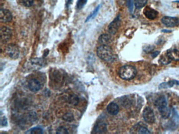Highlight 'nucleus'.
Segmentation results:
<instances>
[{
	"label": "nucleus",
	"mask_w": 179,
	"mask_h": 134,
	"mask_svg": "<svg viewBox=\"0 0 179 134\" xmlns=\"http://www.w3.org/2000/svg\"><path fill=\"white\" fill-rule=\"evenodd\" d=\"M97 56L100 59L107 62H112L114 60V54L111 48L108 45H102L97 49Z\"/></svg>",
	"instance_id": "1"
},
{
	"label": "nucleus",
	"mask_w": 179,
	"mask_h": 134,
	"mask_svg": "<svg viewBox=\"0 0 179 134\" xmlns=\"http://www.w3.org/2000/svg\"><path fill=\"white\" fill-rule=\"evenodd\" d=\"M118 74L122 79L130 80L136 77L137 70L135 67L132 65H124L120 68Z\"/></svg>",
	"instance_id": "2"
},
{
	"label": "nucleus",
	"mask_w": 179,
	"mask_h": 134,
	"mask_svg": "<svg viewBox=\"0 0 179 134\" xmlns=\"http://www.w3.org/2000/svg\"><path fill=\"white\" fill-rule=\"evenodd\" d=\"M44 61L43 59L40 58H35L31 59L28 62H27L25 68H27L28 71H32L38 70L44 65Z\"/></svg>",
	"instance_id": "3"
},
{
	"label": "nucleus",
	"mask_w": 179,
	"mask_h": 134,
	"mask_svg": "<svg viewBox=\"0 0 179 134\" xmlns=\"http://www.w3.org/2000/svg\"><path fill=\"white\" fill-rule=\"evenodd\" d=\"M4 51L5 54L11 59H17L20 55V49L18 46L13 44L8 45L5 47Z\"/></svg>",
	"instance_id": "4"
},
{
	"label": "nucleus",
	"mask_w": 179,
	"mask_h": 134,
	"mask_svg": "<svg viewBox=\"0 0 179 134\" xmlns=\"http://www.w3.org/2000/svg\"><path fill=\"white\" fill-rule=\"evenodd\" d=\"M143 118L147 123L153 124L155 122L156 118L153 110L150 108L147 107L145 108L143 111Z\"/></svg>",
	"instance_id": "5"
},
{
	"label": "nucleus",
	"mask_w": 179,
	"mask_h": 134,
	"mask_svg": "<svg viewBox=\"0 0 179 134\" xmlns=\"http://www.w3.org/2000/svg\"><path fill=\"white\" fill-rule=\"evenodd\" d=\"M120 25V18L119 15L116 17L115 20L110 23L108 27V31L110 34L115 35L117 33Z\"/></svg>",
	"instance_id": "6"
},
{
	"label": "nucleus",
	"mask_w": 179,
	"mask_h": 134,
	"mask_svg": "<svg viewBox=\"0 0 179 134\" xmlns=\"http://www.w3.org/2000/svg\"><path fill=\"white\" fill-rule=\"evenodd\" d=\"M162 23L169 27H172L179 24V20L174 17H164L161 19Z\"/></svg>",
	"instance_id": "7"
},
{
	"label": "nucleus",
	"mask_w": 179,
	"mask_h": 134,
	"mask_svg": "<svg viewBox=\"0 0 179 134\" xmlns=\"http://www.w3.org/2000/svg\"><path fill=\"white\" fill-rule=\"evenodd\" d=\"M1 41L3 43H7L12 37V31L10 28L3 26L1 28Z\"/></svg>",
	"instance_id": "8"
},
{
	"label": "nucleus",
	"mask_w": 179,
	"mask_h": 134,
	"mask_svg": "<svg viewBox=\"0 0 179 134\" xmlns=\"http://www.w3.org/2000/svg\"><path fill=\"white\" fill-rule=\"evenodd\" d=\"M12 15L10 11L1 8L0 11V20L2 23H7L11 21Z\"/></svg>",
	"instance_id": "9"
},
{
	"label": "nucleus",
	"mask_w": 179,
	"mask_h": 134,
	"mask_svg": "<svg viewBox=\"0 0 179 134\" xmlns=\"http://www.w3.org/2000/svg\"><path fill=\"white\" fill-rule=\"evenodd\" d=\"M143 13L145 17L149 20H155L157 17L158 15V12L149 7H147L143 11Z\"/></svg>",
	"instance_id": "10"
},
{
	"label": "nucleus",
	"mask_w": 179,
	"mask_h": 134,
	"mask_svg": "<svg viewBox=\"0 0 179 134\" xmlns=\"http://www.w3.org/2000/svg\"><path fill=\"white\" fill-rule=\"evenodd\" d=\"M28 88L33 92L38 91L41 89V83L36 79H32L29 81L28 84Z\"/></svg>",
	"instance_id": "11"
},
{
	"label": "nucleus",
	"mask_w": 179,
	"mask_h": 134,
	"mask_svg": "<svg viewBox=\"0 0 179 134\" xmlns=\"http://www.w3.org/2000/svg\"><path fill=\"white\" fill-rule=\"evenodd\" d=\"M107 125L104 122H99L96 125L94 128V132L97 134H102L107 131Z\"/></svg>",
	"instance_id": "12"
},
{
	"label": "nucleus",
	"mask_w": 179,
	"mask_h": 134,
	"mask_svg": "<svg viewBox=\"0 0 179 134\" xmlns=\"http://www.w3.org/2000/svg\"><path fill=\"white\" fill-rule=\"evenodd\" d=\"M107 111L108 113L112 115H117L119 111V106L117 104L115 103H111L108 105Z\"/></svg>",
	"instance_id": "13"
},
{
	"label": "nucleus",
	"mask_w": 179,
	"mask_h": 134,
	"mask_svg": "<svg viewBox=\"0 0 179 134\" xmlns=\"http://www.w3.org/2000/svg\"><path fill=\"white\" fill-rule=\"evenodd\" d=\"M167 53L172 60L179 61V50L177 49L168 50Z\"/></svg>",
	"instance_id": "14"
},
{
	"label": "nucleus",
	"mask_w": 179,
	"mask_h": 134,
	"mask_svg": "<svg viewBox=\"0 0 179 134\" xmlns=\"http://www.w3.org/2000/svg\"><path fill=\"white\" fill-rule=\"evenodd\" d=\"M155 105L157 108H162L163 107L167 106V102L166 101V99L164 97H160L157 99L155 101Z\"/></svg>",
	"instance_id": "15"
},
{
	"label": "nucleus",
	"mask_w": 179,
	"mask_h": 134,
	"mask_svg": "<svg viewBox=\"0 0 179 134\" xmlns=\"http://www.w3.org/2000/svg\"><path fill=\"white\" fill-rule=\"evenodd\" d=\"M158 110L160 113L161 117L163 118H164V119L168 118L170 115V111L167 106L163 107L162 108H159Z\"/></svg>",
	"instance_id": "16"
},
{
	"label": "nucleus",
	"mask_w": 179,
	"mask_h": 134,
	"mask_svg": "<svg viewBox=\"0 0 179 134\" xmlns=\"http://www.w3.org/2000/svg\"><path fill=\"white\" fill-rule=\"evenodd\" d=\"M110 41V37L109 35L102 34L99 37L98 39V42L99 44L102 45H108V43Z\"/></svg>",
	"instance_id": "17"
},
{
	"label": "nucleus",
	"mask_w": 179,
	"mask_h": 134,
	"mask_svg": "<svg viewBox=\"0 0 179 134\" xmlns=\"http://www.w3.org/2000/svg\"><path fill=\"white\" fill-rule=\"evenodd\" d=\"M175 84L179 85V81H177V80H171V81H170L169 82H164V83L160 84L159 87L160 89H166L170 88H170L172 87Z\"/></svg>",
	"instance_id": "18"
},
{
	"label": "nucleus",
	"mask_w": 179,
	"mask_h": 134,
	"mask_svg": "<svg viewBox=\"0 0 179 134\" xmlns=\"http://www.w3.org/2000/svg\"><path fill=\"white\" fill-rule=\"evenodd\" d=\"M79 98L75 94H71L68 97V103L74 106L77 105L79 103Z\"/></svg>",
	"instance_id": "19"
},
{
	"label": "nucleus",
	"mask_w": 179,
	"mask_h": 134,
	"mask_svg": "<svg viewBox=\"0 0 179 134\" xmlns=\"http://www.w3.org/2000/svg\"><path fill=\"white\" fill-rule=\"evenodd\" d=\"M133 129H135V130L137 129V132L139 134H149L150 133V132L148 130L147 128L142 125H138V124L134 126Z\"/></svg>",
	"instance_id": "20"
},
{
	"label": "nucleus",
	"mask_w": 179,
	"mask_h": 134,
	"mask_svg": "<svg viewBox=\"0 0 179 134\" xmlns=\"http://www.w3.org/2000/svg\"><path fill=\"white\" fill-rule=\"evenodd\" d=\"M171 61L172 60L170 58L167 52H166L165 54H163L161 56V58L159 60L160 62L163 65H168L171 62Z\"/></svg>",
	"instance_id": "21"
},
{
	"label": "nucleus",
	"mask_w": 179,
	"mask_h": 134,
	"mask_svg": "<svg viewBox=\"0 0 179 134\" xmlns=\"http://www.w3.org/2000/svg\"><path fill=\"white\" fill-rule=\"evenodd\" d=\"M62 119L65 121L71 122L74 120V115L71 112H67L62 116Z\"/></svg>",
	"instance_id": "22"
},
{
	"label": "nucleus",
	"mask_w": 179,
	"mask_h": 134,
	"mask_svg": "<svg viewBox=\"0 0 179 134\" xmlns=\"http://www.w3.org/2000/svg\"><path fill=\"white\" fill-rule=\"evenodd\" d=\"M147 3V0H135V5L136 8L140 9L145 7Z\"/></svg>",
	"instance_id": "23"
},
{
	"label": "nucleus",
	"mask_w": 179,
	"mask_h": 134,
	"mask_svg": "<svg viewBox=\"0 0 179 134\" xmlns=\"http://www.w3.org/2000/svg\"><path fill=\"white\" fill-rule=\"evenodd\" d=\"M27 119L30 122H34L37 119V115L34 112H30L27 115Z\"/></svg>",
	"instance_id": "24"
},
{
	"label": "nucleus",
	"mask_w": 179,
	"mask_h": 134,
	"mask_svg": "<svg viewBox=\"0 0 179 134\" xmlns=\"http://www.w3.org/2000/svg\"><path fill=\"white\" fill-rule=\"evenodd\" d=\"M22 5L26 7H31L33 5L34 0H19Z\"/></svg>",
	"instance_id": "25"
},
{
	"label": "nucleus",
	"mask_w": 179,
	"mask_h": 134,
	"mask_svg": "<svg viewBox=\"0 0 179 134\" xmlns=\"http://www.w3.org/2000/svg\"><path fill=\"white\" fill-rule=\"evenodd\" d=\"M28 132L32 134H42L43 133V130L40 127H34L31 129Z\"/></svg>",
	"instance_id": "26"
},
{
	"label": "nucleus",
	"mask_w": 179,
	"mask_h": 134,
	"mask_svg": "<svg viewBox=\"0 0 179 134\" xmlns=\"http://www.w3.org/2000/svg\"><path fill=\"white\" fill-rule=\"evenodd\" d=\"M56 133L59 134H68V132L67 129L64 127H59L57 129H56Z\"/></svg>",
	"instance_id": "27"
},
{
	"label": "nucleus",
	"mask_w": 179,
	"mask_h": 134,
	"mask_svg": "<svg viewBox=\"0 0 179 134\" xmlns=\"http://www.w3.org/2000/svg\"><path fill=\"white\" fill-rule=\"evenodd\" d=\"M127 5L130 13H132L133 10V0H127Z\"/></svg>",
	"instance_id": "28"
},
{
	"label": "nucleus",
	"mask_w": 179,
	"mask_h": 134,
	"mask_svg": "<svg viewBox=\"0 0 179 134\" xmlns=\"http://www.w3.org/2000/svg\"><path fill=\"white\" fill-rule=\"evenodd\" d=\"M87 0H78L77 3V8L81 9L84 7L85 4L87 3Z\"/></svg>",
	"instance_id": "29"
},
{
	"label": "nucleus",
	"mask_w": 179,
	"mask_h": 134,
	"mask_svg": "<svg viewBox=\"0 0 179 134\" xmlns=\"http://www.w3.org/2000/svg\"><path fill=\"white\" fill-rule=\"evenodd\" d=\"M99 7H100V6L99 5L98 7H97V8H96L95 10L93 12V13H92V14L91 15V16H89V17L87 18V20H86V21L87 22L88 20H89L91 18H94V17H95L96 15L97 14V12H98L99 9Z\"/></svg>",
	"instance_id": "30"
},
{
	"label": "nucleus",
	"mask_w": 179,
	"mask_h": 134,
	"mask_svg": "<svg viewBox=\"0 0 179 134\" xmlns=\"http://www.w3.org/2000/svg\"><path fill=\"white\" fill-rule=\"evenodd\" d=\"M7 124V119L5 116H1V125L3 126H5Z\"/></svg>",
	"instance_id": "31"
},
{
	"label": "nucleus",
	"mask_w": 179,
	"mask_h": 134,
	"mask_svg": "<svg viewBox=\"0 0 179 134\" xmlns=\"http://www.w3.org/2000/svg\"><path fill=\"white\" fill-rule=\"evenodd\" d=\"M159 51H155V52H153V53L152 54L151 56L152 57V58H155L157 56H158V55L159 54Z\"/></svg>",
	"instance_id": "32"
},
{
	"label": "nucleus",
	"mask_w": 179,
	"mask_h": 134,
	"mask_svg": "<svg viewBox=\"0 0 179 134\" xmlns=\"http://www.w3.org/2000/svg\"><path fill=\"white\" fill-rule=\"evenodd\" d=\"M162 32H164V33H170V32H171L170 31H167V30H163V31H162Z\"/></svg>",
	"instance_id": "33"
},
{
	"label": "nucleus",
	"mask_w": 179,
	"mask_h": 134,
	"mask_svg": "<svg viewBox=\"0 0 179 134\" xmlns=\"http://www.w3.org/2000/svg\"><path fill=\"white\" fill-rule=\"evenodd\" d=\"M175 2H177V3H179V1H175Z\"/></svg>",
	"instance_id": "34"
}]
</instances>
